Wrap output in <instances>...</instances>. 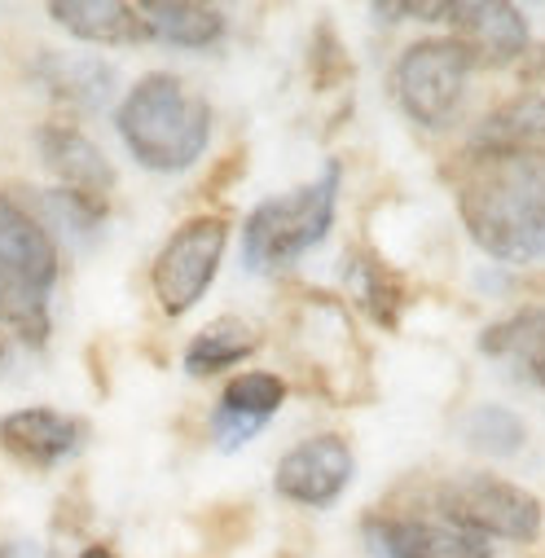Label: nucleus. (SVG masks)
Returning a JSON list of instances; mask_svg holds the SVG:
<instances>
[{"mask_svg": "<svg viewBox=\"0 0 545 558\" xmlns=\"http://www.w3.org/2000/svg\"><path fill=\"white\" fill-rule=\"evenodd\" d=\"M475 246L506 264H545V150L471 146L449 168Z\"/></svg>", "mask_w": 545, "mask_h": 558, "instance_id": "obj_1", "label": "nucleus"}, {"mask_svg": "<svg viewBox=\"0 0 545 558\" xmlns=\"http://www.w3.org/2000/svg\"><path fill=\"white\" fill-rule=\"evenodd\" d=\"M119 136L132 150L136 163L150 172H185L190 163L203 159L211 142V106L203 93H194L181 75L155 71L136 80L132 93L123 97L119 114Z\"/></svg>", "mask_w": 545, "mask_h": 558, "instance_id": "obj_2", "label": "nucleus"}, {"mask_svg": "<svg viewBox=\"0 0 545 558\" xmlns=\"http://www.w3.org/2000/svg\"><path fill=\"white\" fill-rule=\"evenodd\" d=\"M58 282V246L45 220L0 194V322L23 343H49V291Z\"/></svg>", "mask_w": 545, "mask_h": 558, "instance_id": "obj_3", "label": "nucleus"}, {"mask_svg": "<svg viewBox=\"0 0 545 558\" xmlns=\"http://www.w3.org/2000/svg\"><path fill=\"white\" fill-rule=\"evenodd\" d=\"M339 181L343 168L330 163L317 181L264 198L242 229V264L251 272H278L291 268L300 255H308L335 225V207H339Z\"/></svg>", "mask_w": 545, "mask_h": 558, "instance_id": "obj_4", "label": "nucleus"}, {"mask_svg": "<svg viewBox=\"0 0 545 558\" xmlns=\"http://www.w3.org/2000/svg\"><path fill=\"white\" fill-rule=\"evenodd\" d=\"M427 506L440 519H449V523H458L484 541L497 536V541L532 545L541 536V523H545V506L528 488H519L501 475H484V471L432 484Z\"/></svg>", "mask_w": 545, "mask_h": 558, "instance_id": "obj_5", "label": "nucleus"}, {"mask_svg": "<svg viewBox=\"0 0 545 558\" xmlns=\"http://www.w3.org/2000/svg\"><path fill=\"white\" fill-rule=\"evenodd\" d=\"M471 66H475V58L467 53L462 40L432 36V40H419L400 53V62L391 66V93L414 123L445 128L462 106Z\"/></svg>", "mask_w": 545, "mask_h": 558, "instance_id": "obj_6", "label": "nucleus"}, {"mask_svg": "<svg viewBox=\"0 0 545 558\" xmlns=\"http://www.w3.org/2000/svg\"><path fill=\"white\" fill-rule=\"evenodd\" d=\"M225 246H229V220L220 211L194 216L168 238V246L155 255V268H150L155 300L168 317H185L211 291Z\"/></svg>", "mask_w": 545, "mask_h": 558, "instance_id": "obj_7", "label": "nucleus"}, {"mask_svg": "<svg viewBox=\"0 0 545 558\" xmlns=\"http://www.w3.org/2000/svg\"><path fill=\"white\" fill-rule=\"evenodd\" d=\"M365 541L378 558H493L484 536L419 510H374L365 519Z\"/></svg>", "mask_w": 545, "mask_h": 558, "instance_id": "obj_8", "label": "nucleus"}, {"mask_svg": "<svg viewBox=\"0 0 545 558\" xmlns=\"http://www.w3.org/2000/svg\"><path fill=\"white\" fill-rule=\"evenodd\" d=\"M40 155H45L49 172L62 181V194L75 207H84L93 220L106 216L110 190H114V168L97 150L93 136H84L71 123H45L40 128Z\"/></svg>", "mask_w": 545, "mask_h": 558, "instance_id": "obj_9", "label": "nucleus"}, {"mask_svg": "<svg viewBox=\"0 0 545 558\" xmlns=\"http://www.w3.org/2000/svg\"><path fill=\"white\" fill-rule=\"evenodd\" d=\"M352 471H356V458H352V445L343 436H313L278 462L272 484H278V493L287 501L322 510V506H335L343 497V488L352 484Z\"/></svg>", "mask_w": 545, "mask_h": 558, "instance_id": "obj_10", "label": "nucleus"}, {"mask_svg": "<svg viewBox=\"0 0 545 558\" xmlns=\"http://www.w3.org/2000/svg\"><path fill=\"white\" fill-rule=\"evenodd\" d=\"M445 23L475 62L501 66L528 53V19L519 5H506V0H462V5H449Z\"/></svg>", "mask_w": 545, "mask_h": 558, "instance_id": "obj_11", "label": "nucleus"}, {"mask_svg": "<svg viewBox=\"0 0 545 558\" xmlns=\"http://www.w3.org/2000/svg\"><path fill=\"white\" fill-rule=\"evenodd\" d=\"M80 436H84V427L75 417L45 409V404L14 409V413L0 417V449L32 471H49V466L66 462L80 449Z\"/></svg>", "mask_w": 545, "mask_h": 558, "instance_id": "obj_12", "label": "nucleus"}, {"mask_svg": "<svg viewBox=\"0 0 545 558\" xmlns=\"http://www.w3.org/2000/svg\"><path fill=\"white\" fill-rule=\"evenodd\" d=\"M49 19H58L75 40L88 45H142L150 40L146 14L123 0H53Z\"/></svg>", "mask_w": 545, "mask_h": 558, "instance_id": "obj_13", "label": "nucleus"}, {"mask_svg": "<svg viewBox=\"0 0 545 558\" xmlns=\"http://www.w3.org/2000/svg\"><path fill=\"white\" fill-rule=\"evenodd\" d=\"M142 14L150 36L177 49H207L225 36V14L211 5H198V0H146Z\"/></svg>", "mask_w": 545, "mask_h": 558, "instance_id": "obj_14", "label": "nucleus"}, {"mask_svg": "<svg viewBox=\"0 0 545 558\" xmlns=\"http://www.w3.org/2000/svg\"><path fill=\"white\" fill-rule=\"evenodd\" d=\"M36 75L45 80V88L58 101H71L80 110H101L110 88H114V71L106 62L93 58H62V53H45L36 62Z\"/></svg>", "mask_w": 545, "mask_h": 558, "instance_id": "obj_15", "label": "nucleus"}, {"mask_svg": "<svg viewBox=\"0 0 545 558\" xmlns=\"http://www.w3.org/2000/svg\"><path fill=\"white\" fill-rule=\"evenodd\" d=\"M255 348H259V339H255V330H251L246 322L220 317V322H211L207 330H198V335L190 339V348H185V374L207 378V374L233 369V365H242Z\"/></svg>", "mask_w": 545, "mask_h": 558, "instance_id": "obj_16", "label": "nucleus"}, {"mask_svg": "<svg viewBox=\"0 0 545 558\" xmlns=\"http://www.w3.org/2000/svg\"><path fill=\"white\" fill-rule=\"evenodd\" d=\"M348 277H352V287H356L361 308H365L378 326H396V317H400V308H404V300H409L404 277H400L387 259H378L374 251H352V255H348Z\"/></svg>", "mask_w": 545, "mask_h": 558, "instance_id": "obj_17", "label": "nucleus"}, {"mask_svg": "<svg viewBox=\"0 0 545 558\" xmlns=\"http://www.w3.org/2000/svg\"><path fill=\"white\" fill-rule=\"evenodd\" d=\"M287 400V378L282 374H268V369H246V374H233L229 387L220 391V413H233L242 423H255L264 427L272 413L282 409Z\"/></svg>", "mask_w": 545, "mask_h": 558, "instance_id": "obj_18", "label": "nucleus"}, {"mask_svg": "<svg viewBox=\"0 0 545 558\" xmlns=\"http://www.w3.org/2000/svg\"><path fill=\"white\" fill-rule=\"evenodd\" d=\"M467 440L480 449V453H493V458H510L523 449L528 440V427H523V417L501 409V404H480L467 413Z\"/></svg>", "mask_w": 545, "mask_h": 558, "instance_id": "obj_19", "label": "nucleus"}, {"mask_svg": "<svg viewBox=\"0 0 545 558\" xmlns=\"http://www.w3.org/2000/svg\"><path fill=\"white\" fill-rule=\"evenodd\" d=\"M308 75H313V88L317 93H330V88H343L352 80V58L339 40V32L330 27V19L317 23L313 32V49H308Z\"/></svg>", "mask_w": 545, "mask_h": 558, "instance_id": "obj_20", "label": "nucleus"}, {"mask_svg": "<svg viewBox=\"0 0 545 558\" xmlns=\"http://www.w3.org/2000/svg\"><path fill=\"white\" fill-rule=\"evenodd\" d=\"M251 514H255L251 501H220V506L194 514V527L207 536L211 549H229V545H238L242 536H251V523H255Z\"/></svg>", "mask_w": 545, "mask_h": 558, "instance_id": "obj_21", "label": "nucleus"}, {"mask_svg": "<svg viewBox=\"0 0 545 558\" xmlns=\"http://www.w3.org/2000/svg\"><path fill=\"white\" fill-rule=\"evenodd\" d=\"M541 335H545V313L523 308V313H514L510 322L488 326V330H484V339H480V348H484L488 356H501V352H514V348H523V343H532V348H536V339H541Z\"/></svg>", "mask_w": 545, "mask_h": 558, "instance_id": "obj_22", "label": "nucleus"}, {"mask_svg": "<svg viewBox=\"0 0 545 558\" xmlns=\"http://www.w3.org/2000/svg\"><path fill=\"white\" fill-rule=\"evenodd\" d=\"M246 159H251V155H246V146H233V150H229V155L207 172V181L198 185V198H220V194H225V190L246 172Z\"/></svg>", "mask_w": 545, "mask_h": 558, "instance_id": "obj_23", "label": "nucleus"}, {"mask_svg": "<svg viewBox=\"0 0 545 558\" xmlns=\"http://www.w3.org/2000/svg\"><path fill=\"white\" fill-rule=\"evenodd\" d=\"M532 374H536V383L545 387V335H541L536 348H532Z\"/></svg>", "mask_w": 545, "mask_h": 558, "instance_id": "obj_24", "label": "nucleus"}, {"mask_svg": "<svg viewBox=\"0 0 545 558\" xmlns=\"http://www.w3.org/2000/svg\"><path fill=\"white\" fill-rule=\"evenodd\" d=\"M80 558H119L110 545H88V549H80Z\"/></svg>", "mask_w": 545, "mask_h": 558, "instance_id": "obj_25", "label": "nucleus"}]
</instances>
